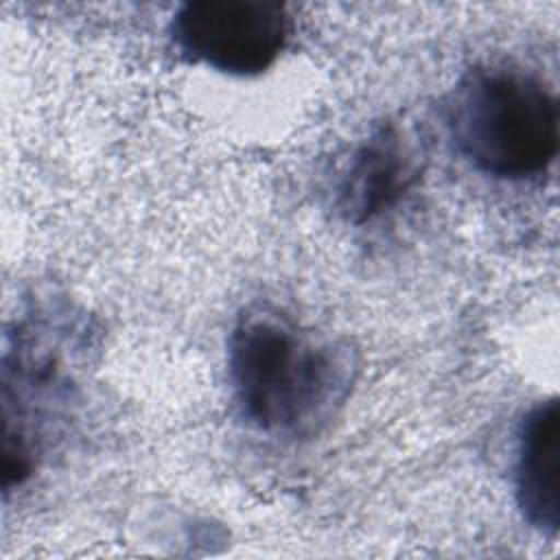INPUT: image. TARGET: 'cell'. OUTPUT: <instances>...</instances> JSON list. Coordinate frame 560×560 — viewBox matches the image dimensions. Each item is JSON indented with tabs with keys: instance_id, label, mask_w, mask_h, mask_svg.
Returning <instances> with one entry per match:
<instances>
[{
	"instance_id": "1",
	"label": "cell",
	"mask_w": 560,
	"mask_h": 560,
	"mask_svg": "<svg viewBox=\"0 0 560 560\" xmlns=\"http://www.w3.org/2000/svg\"><path fill=\"white\" fill-rule=\"evenodd\" d=\"M354 363L348 350L317 341L291 317L247 311L228 339V383L241 418L271 435H304L346 400Z\"/></svg>"
},
{
	"instance_id": "2",
	"label": "cell",
	"mask_w": 560,
	"mask_h": 560,
	"mask_svg": "<svg viewBox=\"0 0 560 560\" xmlns=\"http://www.w3.org/2000/svg\"><path fill=\"white\" fill-rule=\"evenodd\" d=\"M558 101L536 77L514 68H475L446 98L457 151L499 179L542 175L558 155Z\"/></svg>"
},
{
	"instance_id": "3",
	"label": "cell",
	"mask_w": 560,
	"mask_h": 560,
	"mask_svg": "<svg viewBox=\"0 0 560 560\" xmlns=\"http://www.w3.org/2000/svg\"><path fill=\"white\" fill-rule=\"evenodd\" d=\"M168 31L173 46L190 63L254 77L284 50L291 18L273 0H190L173 13Z\"/></svg>"
},
{
	"instance_id": "4",
	"label": "cell",
	"mask_w": 560,
	"mask_h": 560,
	"mask_svg": "<svg viewBox=\"0 0 560 560\" xmlns=\"http://www.w3.org/2000/svg\"><path fill=\"white\" fill-rule=\"evenodd\" d=\"M418 155L394 122L378 125L350 155L335 186V208L365 223L394 208L418 179Z\"/></svg>"
},
{
	"instance_id": "5",
	"label": "cell",
	"mask_w": 560,
	"mask_h": 560,
	"mask_svg": "<svg viewBox=\"0 0 560 560\" xmlns=\"http://www.w3.org/2000/svg\"><path fill=\"white\" fill-rule=\"evenodd\" d=\"M514 494L523 518L553 536L560 525V411L558 400L538 402L521 422Z\"/></svg>"
}]
</instances>
